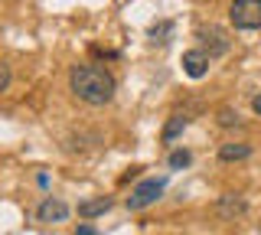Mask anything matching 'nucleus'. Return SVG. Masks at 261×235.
<instances>
[{"label":"nucleus","instance_id":"nucleus-10","mask_svg":"<svg viewBox=\"0 0 261 235\" xmlns=\"http://www.w3.org/2000/svg\"><path fill=\"white\" fill-rule=\"evenodd\" d=\"M186 124H190V118H186V115H173V118L167 121V127H163V144L176 141V137L186 131Z\"/></svg>","mask_w":261,"mask_h":235},{"label":"nucleus","instance_id":"nucleus-14","mask_svg":"<svg viewBox=\"0 0 261 235\" xmlns=\"http://www.w3.org/2000/svg\"><path fill=\"white\" fill-rule=\"evenodd\" d=\"M251 111L261 118V95H255V98H251Z\"/></svg>","mask_w":261,"mask_h":235},{"label":"nucleus","instance_id":"nucleus-8","mask_svg":"<svg viewBox=\"0 0 261 235\" xmlns=\"http://www.w3.org/2000/svg\"><path fill=\"white\" fill-rule=\"evenodd\" d=\"M245 157H251V144H222V147H219V160H222V164L245 160Z\"/></svg>","mask_w":261,"mask_h":235},{"label":"nucleus","instance_id":"nucleus-7","mask_svg":"<svg viewBox=\"0 0 261 235\" xmlns=\"http://www.w3.org/2000/svg\"><path fill=\"white\" fill-rule=\"evenodd\" d=\"M114 206V202L108 196H95V199H85V202H79V219H98V216H105L108 209Z\"/></svg>","mask_w":261,"mask_h":235},{"label":"nucleus","instance_id":"nucleus-15","mask_svg":"<svg viewBox=\"0 0 261 235\" xmlns=\"http://www.w3.org/2000/svg\"><path fill=\"white\" fill-rule=\"evenodd\" d=\"M75 235H98V232L92 229V225H79V229H75Z\"/></svg>","mask_w":261,"mask_h":235},{"label":"nucleus","instance_id":"nucleus-11","mask_svg":"<svg viewBox=\"0 0 261 235\" xmlns=\"http://www.w3.org/2000/svg\"><path fill=\"white\" fill-rule=\"evenodd\" d=\"M219 124H222V127H239V124H242L239 111H232V108H219Z\"/></svg>","mask_w":261,"mask_h":235},{"label":"nucleus","instance_id":"nucleus-9","mask_svg":"<svg viewBox=\"0 0 261 235\" xmlns=\"http://www.w3.org/2000/svg\"><path fill=\"white\" fill-rule=\"evenodd\" d=\"M245 213V199L242 196H222L219 199V216L222 219H232V216H242Z\"/></svg>","mask_w":261,"mask_h":235},{"label":"nucleus","instance_id":"nucleus-5","mask_svg":"<svg viewBox=\"0 0 261 235\" xmlns=\"http://www.w3.org/2000/svg\"><path fill=\"white\" fill-rule=\"evenodd\" d=\"M209 62H212V59H209L202 49H186L183 59H179V66H183V72H186L190 79H202V75L209 72Z\"/></svg>","mask_w":261,"mask_h":235},{"label":"nucleus","instance_id":"nucleus-2","mask_svg":"<svg viewBox=\"0 0 261 235\" xmlns=\"http://www.w3.org/2000/svg\"><path fill=\"white\" fill-rule=\"evenodd\" d=\"M228 20L235 30H261V0H232Z\"/></svg>","mask_w":261,"mask_h":235},{"label":"nucleus","instance_id":"nucleus-13","mask_svg":"<svg viewBox=\"0 0 261 235\" xmlns=\"http://www.w3.org/2000/svg\"><path fill=\"white\" fill-rule=\"evenodd\" d=\"M7 88H10V66L0 62V92H7Z\"/></svg>","mask_w":261,"mask_h":235},{"label":"nucleus","instance_id":"nucleus-1","mask_svg":"<svg viewBox=\"0 0 261 235\" xmlns=\"http://www.w3.org/2000/svg\"><path fill=\"white\" fill-rule=\"evenodd\" d=\"M69 88H72V95H75L79 101L101 108V105H108L114 98L118 82H114V75L105 66L82 62V66H72V72H69Z\"/></svg>","mask_w":261,"mask_h":235},{"label":"nucleus","instance_id":"nucleus-3","mask_svg":"<svg viewBox=\"0 0 261 235\" xmlns=\"http://www.w3.org/2000/svg\"><path fill=\"white\" fill-rule=\"evenodd\" d=\"M196 39H199V49L209 56V59H216V56H225L228 53V33L222 27H216V23H209V27H199L196 30Z\"/></svg>","mask_w":261,"mask_h":235},{"label":"nucleus","instance_id":"nucleus-12","mask_svg":"<svg viewBox=\"0 0 261 235\" xmlns=\"http://www.w3.org/2000/svg\"><path fill=\"white\" fill-rule=\"evenodd\" d=\"M193 164V153L190 150H173L170 153V167L173 170H183V167H190Z\"/></svg>","mask_w":261,"mask_h":235},{"label":"nucleus","instance_id":"nucleus-4","mask_svg":"<svg viewBox=\"0 0 261 235\" xmlns=\"http://www.w3.org/2000/svg\"><path fill=\"white\" fill-rule=\"evenodd\" d=\"M163 190H167V180H144V183H137L134 190H130V196H127V209H147V206H153L160 196H163Z\"/></svg>","mask_w":261,"mask_h":235},{"label":"nucleus","instance_id":"nucleus-6","mask_svg":"<svg viewBox=\"0 0 261 235\" xmlns=\"http://www.w3.org/2000/svg\"><path fill=\"white\" fill-rule=\"evenodd\" d=\"M36 219L39 222H62V219H69V206H65L62 199H43L39 202V209H36Z\"/></svg>","mask_w":261,"mask_h":235}]
</instances>
